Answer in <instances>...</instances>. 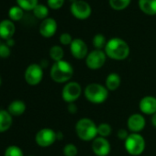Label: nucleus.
Returning a JSON list of instances; mask_svg holds the SVG:
<instances>
[{"label": "nucleus", "instance_id": "obj_1", "mask_svg": "<svg viewBox=\"0 0 156 156\" xmlns=\"http://www.w3.org/2000/svg\"><path fill=\"white\" fill-rule=\"evenodd\" d=\"M105 53L112 60L123 61L129 55V47L124 40L120 38H112L107 42Z\"/></svg>", "mask_w": 156, "mask_h": 156}, {"label": "nucleus", "instance_id": "obj_2", "mask_svg": "<svg viewBox=\"0 0 156 156\" xmlns=\"http://www.w3.org/2000/svg\"><path fill=\"white\" fill-rule=\"evenodd\" d=\"M73 68L72 64L66 61L55 62L51 68V79L59 84L67 83L72 79L73 75Z\"/></svg>", "mask_w": 156, "mask_h": 156}, {"label": "nucleus", "instance_id": "obj_3", "mask_svg": "<svg viewBox=\"0 0 156 156\" xmlns=\"http://www.w3.org/2000/svg\"><path fill=\"white\" fill-rule=\"evenodd\" d=\"M75 131L79 139L84 141L94 140L98 135V126L92 119L83 118L76 122Z\"/></svg>", "mask_w": 156, "mask_h": 156}, {"label": "nucleus", "instance_id": "obj_4", "mask_svg": "<svg viewBox=\"0 0 156 156\" xmlns=\"http://www.w3.org/2000/svg\"><path fill=\"white\" fill-rule=\"evenodd\" d=\"M84 94L89 102L93 104H101L107 100L108 97V90L106 87L100 84L92 83L87 86Z\"/></svg>", "mask_w": 156, "mask_h": 156}, {"label": "nucleus", "instance_id": "obj_5", "mask_svg": "<svg viewBox=\"0 0 156 156\" xmlns=\"http://www.w3.org/2000/svg\"><path fill=\"white\" fill-rule=\"evenodd\" d=\"M145 140L139 133H130L124 142L125 150L133 156L140 155L145 150Z\"/></svg>", "mask_w": 156, "mask_h": 156}, {"label": "nucleus", "instance_id": "obj_6", "mask_svg": "<svg viewBox=\"0 0 156 156\" xmlns=\"http://www.w3.org/2000/svg\"><path fill=\"white\" fill-rule=\"evenodd\" d=\"M82 94V87L77 82H68L62 88V97L66 103L75 102Z\"/></svg>", "mask_w": 156, "mask_h": 156}, {"label": "nucleus", "instance_id": "obj_7", "mask_svg": "<svg viewBox=\"0 0 156 156\" xmlns=\"http://www.w3.org/2000/svg\"><path fill=\"white\" fill-rule=\"evenodd\" d=\"M107 55L102 50H94L90 51L86 58V64L91 70H98L105 64Z\"/></svg>", "mask_w": 156, "mask_h": 156}, {"label": "nucleus", "instance_id": "obj_8", "mask_svg": "<svg viewBox=\"0 0 156 156\" xmlns=\"http://www.w3.org/2000/svg\"><path fill=\"white\" fill-rule=\"evenodd\" d=\"M43 78V70L40 64L32 63L25 71V80L30 86L39 85Z\"/></svg>", "mask_w": 156, "mask_h": 156}, {"label": "nucleus", "instance_id": "obj_9", "mask_svg": "<svg viewBox=\"0 0 156 156\" xmlns=\"http://www.w3.org/2000/svg\"><path fill=\"white\" fill-rule=\"evenodd\" d=\"M71 12L78 20H86L91 15L92 9L84 0H76L71 5Z\"/></svg>", "mask_w": 156, "mask_h": 156}, {"label": "nucleus", "instance_id": "obj_10", "mask_svg": "<svg viewBox=\"0 0 156 156\" xmlns=\"http://www.w3.org/2000/svg\"><path fill=\"white\" fill-rule=\"evenodd\" d=\"M35 140L41 147H49L57 140V132L51 129H42L37 132Z\"/></svg>", "mask_w": 156, "mask_h": 156}, {"label": "nucleus", "instance_id": "obj_11", "mask_svg": "<svg viewBox=\"0 0 156 156\" xmlns=\"http://www.w3.org/2000/svg\"><path fill=\"white\" fill-rule=\"evenodd\" d=\"M70 50H71L72 55L78 60L87 58L88 54L87 45L81 39H74L70 45Z\"/></svg>", "mask_w": 156, "mask_h": 156}, {"label": "nucleus", "instance_id": "obj_12", "mask_svg": "<svg viewBox=\"0 0 156 156\" xmlns=\"http://www.w3.org/2000/svg\"><path fill=\"white\" fill-rule=\"evenodd\" d=\"M92 150L97 156H108L110 152L111 146L106 138L97 137L92 142Z\"/></svg>", "mask_w": 156, "mask_h": 156}, {"label": "nucleus", "instance_id": "obj_13", "mask_svg": "<svg viewBox=\"0 0 156 156\" xmlns=\"http://www.w3.org/2000/svg\"><path fill=\"white\" fill-rule=\"evenodd\" d=\"M127 125H128L129 129L132 133H138L145 128L146 120L142 115L139 113H135L129 116L127 121Z\"/></svg>", "mask_w": 156, "mask_h": 156}, {"label": "nucleus", "instance_id": "obj_14", "mask_svg": "<svg viewBox=\"0 0 156 156\" xmlns=\"http://www.w3.org/2000/svg\"><path fill=\"white\" fill-rule=\"evenodd\" d=\"M140 110L146 115H153L156 113V98L151 96L142 98L139 104Z\"/></svg>", "mask_w": 156, "mask_h": 156}, {"label": "nucleus", "instance_id": "obj_15", "mask_svg": "<svg viewBox=\"0 0 156 156\" xmlns=\"http://www.w3.org/2000/svg\"><path fill=\"white\" fill-rule=\"evenodd\" d=\"M57 30V22L51 18H47L43 20L40 25V33L45 38L52 37Z\"/></svg>", "mask_w": 156, "mask_h": 156}, {"label": "nucleus", "instance_id": "obj_16", "mask_svg": "<svg viewBox=\"0 0 156 156\" xmlns=\"http://www.w3.org/2000/svg\"><path fill=\"white\" fill-rule=\"evenodd\" d=\"M15 33V25L11 20H5L0 22V38L9 40Z\"/></svg>", "mask_w": 156, "mask_h": 156}, {"label": "nucleus", "instance_id": "obj_17", "mask_svg": "<svg viewBox=\"0 0 156 156\" xmlns=\"http://www.w3.org/2000/svg\"><path fill=\"white\" fill-rule=\"evenodd\" d=\"M121 84V78L117 73H110L106 79V87L108 91H116Z\"/></svg>", "mask_w": 156, "mask_h": 156}, {"label": "nucleus", "instance_id": "obj_18", "mask_svg": "<svg viewBox=\"0 0 156 156\" xmlns=\"http://www.w3.org/2000/svg\"><path fill=\"white\" fill-rule=\"evenodd\" d=\"M12 115L4 109L0 110V132L8 130L12 125Z\"/></svg>", "mask_w": 156, "mask_h": 156}, {"label": "nucleus", "instance_id": "obj_19", "mask_svg": "<svg viewBox=\"0 0 156 156\" xmlns=\"http://www.w3.org/2000/svg\"><path fill=\"white\" fill-rule=\"evenodd\" d=\"M139 7L147 15L156 14V0H139Z\"/></svg>", "mask_w": 156, "mask_h": 156}, {"label": "nucleus", "instance_id": "obj_20", "mask_svg": "<svg viewBox=\"0 0 156 156\" xmlns=\"http://www.w3.org/2000/svg\"><path fill=\"white\" fill-rule=\"evenodd\" d=\"M26 110V104L21 100H15L9 106V112L12 116H20Z\"/></svg>", "mask_w": 156, "mask_h": 156}, {"label": "nucleus", "instance_id": "obj_21", "mask_svg": "<svg viewBox=\"0 0 156 156\" xmlns=\"http://www.w3.org/2000/svg\"><path fill=\"white\" fill-rule=\"evenodd\" d=\"M63 55H64L63 50L59 45H54L50 49V56L54 62L62 61L63 58Z\"/></svg>", "mask_w": 156, "mask_h": 156}, {"label": "nucleus", "instance_id": "obj_22", "mask_svg": "<svg viewBox=\"0 0 156 156\" xmlns=\"http://www.w3.org/2000/svg\"><path fill=\"white\" fill-rule=\"evenodd\" d=\"M33 13L38 19L45 20V19H47V16L49 14V10H48V8L46 6L42 5V4H38L35 7V9H33Z\"/></svg>", "mask_w": 156, "mask_h": 156}, {"label": "nucleus", "instance_id": "obj_23", "mask_svg": "<svg viewBox=\"0 0 156 156\" xmlns=\"http://www.w3.org/2000/svg\"><path fill=\"white\" fill-rule=\"evenodd\" d=\"M107 40L104 35L102 34H97L93 38V45L96 48V50H102L103 48L105 49L107 45Z\"/></svg>", "mask_w": 156, "mask_h": 156}, {"label": "nucleus", "instance_id": "obj_24", "mask_svg": "<svg viewBox=\"0 0 156 156\" xmlns=\"http://www.w3.org/2000/svg\"><path fill=\"white\" fill-rule=\"evenodd\" d=\"M112 132V128L108 123H100L98 125V135L99 137L107 138L108 137Z\"/></svg>", "mask_w": 156, "mask_h": 156}, {"label": "nucleus", "instance_id": "obj_25", "mask_svg": "<svg viewBox=\"0 0 156 156\" xmlns=\"http://www.w3.org/2000/svg\"><path fill=\"white\" fill-rule=\"evenodd\" d=\"M20 8L26 10H33L38 5V0H17Z\"/></svg>", "mask_w": 156, "mask_h": 156}, {"label": "nucleus", "instance_id": "obj_26", "mask_svg": "<svg viewBox=\"0 0 156 156\" xmlns=\"http://www.w3.org/2000/svg\"><path fill=\"white\" fill-rule=\"evenodd\" d=\"M130 1L131 0H109V5L116 10H122L129 5Z\"/></svg>", "mask_w": 156, "mask_h": 156}, {"label": "nucleus", "instance_id": "obj_27", "mask_svg": "<svg viewBox=\"0 0 156 156\" xmlns=\"http://www.w3.org/2000/svg\"><path fill=\"white\" fill-rule=\"evenodd\" d=\"M9 15L12 20H15V21L20 20L23 17V9L20 7H12L9 9Z\"/></svg>", "mask_w": 156, "mask_h": 156}, {"label": "nucleus", "instance_id": "obj_28", "mask_svg": "<svg viewBox=\"0 0 156 156\" xmlns=\"http://www.w3.org/2000/svg\"><path fill=\"white\" fill-rule=\"evenodd\" d=\"M5 156H23V151L20 147L12 145L7 148Z\"/></svg>", "mask_w": 156, "mask_h": 156}, {"label": "nucleus", "instance_id": "obj_29", "mask_svg": "<svg viewBox=\"0 0 156 156\" xmlns=\"http://www.w3.org/2000/svg\"><path fill=\"white\" fill-rule=\"evenodd\" d=\"M77 153H78L77 147L73 143H68L63 148L64 156H76Z\"/></svg>", "mask_w": 156, "mask_h": 156}, {"label": "nucleus", "instance_id": "obj_30", "mask_svg": "<svg viewBox=\"0 0 156 156\" xmlns=\"http://www.w3.org/2000/svg\"><path fill=\"white\" fill-rule=\"evenodd\" d=\"M47 3L49 7L52 9H61L63 4H64V0H47Z\"/></svg>", "mask_w": 156, "mask_h": 156}, {"label": "nucleus", "instance_id": "obj_31", "mask_svg": "<svg viewBox=\"0 0 156 156\" xmlns=\"http://www.w3.org/2000/svg\"><path fill=\"white\" fill-rule=\"evenodd\" d=\"M73 38L72 36L69 34V33H62L61 36H60V42L62 44V45H71L72 41H73Z\"/></svg>", "mask_w": 156, "mask_h": 156}, {"label": "nucleus", "instance_id": "obj_32", "mask_svg": "<svg viewBox=\"0 0 156 156\" xmlns=\"http://www.w3.org/2000/svg\"><path fill=\"white\" fill-rule=\"evenodd\" d=\"M10 55V49L7 44H0V57L7 58Z\"/></svg>", "mask_w": 156, "mask_h": 156}, {"label": "nucleus", "instance_id": "obj_33", "mask_svg": "<svg viewBox=\"0 0 156 156\" xmlns=\"http://www.w3.org/2000/svg\"><path fill=\"white\" fill-rule=\"evenodd\" d=\"M129 133H128V131L126 130V129H119V131H118V133H117V136L120 139V140H126V139L129 137Z\"/></svg>", "mask_w": 156, "mask_h": 156}, {"label": "nucleus", "instance_id": "obj_34", "mask_svg": "<svg viewBox=\"0 0 156 156\" xmlns=\"http://www.w3.org/2000/svg\"><path fill=\"white\" fill-rule=\"evenodd\" d=\"M67 110H68L69 113H71V114H75V113H77V111H78V108H77L76 104H74V102H73V103H68V105H67Z\"/></svg>", "mask_w": 156, "mask_h": 156}, {"label": "nucleus", "instance_id": "obj_35", "mask_svg": "<svg viewBox=\"0 0 156 156\" xmlns=\"http://www.w3.org/2000/svg\"><path fill=\"white\" fill-rule=\"evenodd\" d=\"M151 124L154 128H156V113L153 114L151 117Z\"/></svg>", "mask_w": 156, "mask_h": 156}, {"label": "nucleus", "instance_id": "obj_36", "mask_svg": "<svg viewBox=\"0 0 156 156\" xmlns=\"http://www.w3.org/2000/svg\"><path fill=\"white\" fill-rule=\"evenodd\" d=\"M14 44V41L13 40H11V39H9V40H8V42H7V45L9 46V45H13Z\"/></svg>", "mask_w": 156, "mask_h": 156}, {"label": "nucleus", "instance_id": "obj_37", "mask_svg": "<svg viewBox=\"0 0 156 156\" xmlns=\"http://www.w3.org/2000/svg\"><path fill=\"white\" fill-rule=\"evenodd\" d=\"M62 138H63V136H62V132H57V140H58V139L62 140Z\"/></svg>", "mask_w": 156, "mask_h": 156}, {"label": "nucleus", "instance_id": "obj_38", "mask_svg": "<svg viewBox=\"0 0 156 156\" xmlns=\"http://www.w3.org/2000/svg\"><path fill=\"white\" fill-rule=\"evenodd\" d=\"M1 83H2V79H1V77H0V85H1Z\"/></svg>", "mask_w": 156, "mask_h": 156}, {"label": "nucleus", "instance_id": "obj_39", "mask_svg": "<svg viewBox=\"0 0 156 156\" xmlns=\"http://www.w3.org/2000/svg\"><path fill=\"white\" fill-rule=\"evenodd\" d=\"M0 44H1V43H0Z\"/></svg>", "mask_w": 156, "mask_h": 156}]
</instances>
